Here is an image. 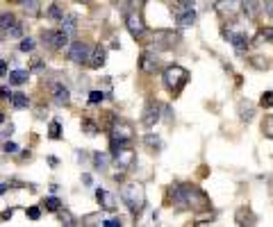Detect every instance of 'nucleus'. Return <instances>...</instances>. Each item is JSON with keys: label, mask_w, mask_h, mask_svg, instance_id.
Instances as JSON below:
<instances>
[{"label": "nucleus", "mask_w": 273, "mask_h": 227, "mask_svg": "<svg viewBox=\"0 0 273 227\" xmlns=\"http://www.w3.org/2000/svg\"><path fill=\"white\" fill-rule=\"evenodd\" d=\"M121 200L128 205L130 214H132L134 218H139L141 211H144V207H146L144 186H141L139 182H125L123 186H121Z\"/></svg>", "instance_id": "obj_1"}, {"label": "nucleus", "mask_w": 273, "mask_h": 227, "mask_svg": "<svg viewBox=\"0 0 273 227\" xmlns=\"http://www.w3.org/2000/svg\"><path fill=\"white\" fill-rule=\"evenodd\" d=\"M162 80H164V87L169 89L173 96H176V93H180L182 87L187 84L189 73H187V68H182V66L173 64V66H169V68L162 73Z\"/></svg>", "instance_id": "obj_2"}, {"label": "nucleus", "mask_w": 273, "mask_h": 227, "mask_svg": "<svg viewBox=\"0 0 273 227\" xmlns=\"http://www.w3.org/2000/svg\"><path fill=\"white\" fill-rule=\"evenodd\" d=\"M182 189V195H184V205L187 209H193V211H205L209 209V198L193 184H180Z\"/></svg>", "instance_id": "obj_3"}, {"label": "nucleus", "mask_w": 273, "mask_h": 227, "mask_svg": "<svg viewBox=\"0 0 273 227\" xmlns=\"http://www.w3.org/2000/svg\"><path fill=\"white\" fill-rule=\"evenodd\" d=\"M221 34H223V39L228 41V44L232 46V48L237 50L239 55H244L248 50V46H251V39H248L246 32H235L232 27H221Z\"/></svg>", "instance_id": "obj_4"}, {"label": "nucleus", "mask_w": 273, "mask_h": 227, "mask_svg": "<svg viewBox=\"0 0 273 227\" xmlns=\"http://www.w3.org/2000/svg\"><path fill=\"white\" fill-rule=\"evenodd\" d=\"M214 11L223 21L235 23V18L239 16V11H241V0H216Z\"/></svg>", "instance_id": "obj_5"}, {"label": "nucleus", "mask_w": 273, "mask_h": 227, "mask_svg": "<svg viewBox=\"0 0 273 227\" xmlns=\"http://www.w3.org/2000/svg\"><path fill=\"white\" fill-rule=\"evenodd\" d=\"M69 37H71V34H66L64 30H57V32H53V30H43V32H41L43 44H48L50 50L66 48V46H69Z\"/></svg>", "instance_id": "obj_6"}, {"label": "nucleus", "mask_w": 273, "mask_h": 227, "mask_svg": "<svg viewBox=\"0 0 273 227\" xmlns=\"http://www.w3.org/2000/svg\"><path fill=\"white\" fill-rule=\"evenodd\" d=\"M125 27H128V32L132 34L134 39H141L146 34V23H144V18H141V14L137 9L130 11V14H125Z\"/></svg>", "instance_id": "obj_7"}, {"label": "nucleus", "mask_w": 273, "mask_h": 227, "mask_svg": "<svg viewBox=\"0 0 273 227\" xmlns=\"http://www.w3.org/2000/svg\"><path fill=\"white\" fill-rule=\"evenodd\" d=\"M91 57V48L89 44H85V41H73L69 48V59L75 61V64H87Z\"/></svg>", "instance_id": "obj_8"}, {"label": "nucleus", "mask_w": 273, "mask_h": 227, "mask_svg": "<svg viewBox=\"0 0 273 227\" xmlns=\"http://www.w3.org/2000/svg\"><path fill=\"white\" fill-rule=\"evenodd\" d=\"M162 105L160 103H148L146 105V109H144V116H141V123H144V127H155L157 123L162 120Z\"/></svg>", "instance_id": "obj_9"}, {"label": "nucleus", "mask_w": 273, "mask_h": 227, "mask_svg": "<svg viewBox=\"0 0 273 227\" xmlns=\"http://www.w3.org/2000/svg\"><path fill=\"white\" fill-rule=\"evenodd\" d=\"M139 70L146 73V75H153L160 70V57L155 53H150V50H144L139 57Z\"/></svg>", "instance_id": "obj_10"}, {"label": "nucleus", "mask_w": 273, "mask_h": 227, "mask_svg": "<svg viewBox=\"0 0 273 227\" xmlns=\"http://www.w3.org/2000/svg\"><path fill=\"white\" fill-rule=\"evenodd\" d=\"M114 162L118 164V168H121V170H130V168L137 164V152L132 150V146L121 148V150L114 155Z\"/></svg>", "instance_id": "obj_11"}, {"label": "nucleus", "mask_w": 273, "mask_h": 227, "mask_svg": "<svg viewBox=\"0 0 273 227\" xmlns=\"http://www.w3.org/2000/svg\"><path fill=\"white\" fill-rule=\"evenodd\" d=\"M109 130H112L109 139L125 141V143H130V141H132V125H130V123H125V120H114Z\"/></svg>", "instance_id": "obj_12"}, {"label": "nucleus", "mask_w": 273, "mask_h": 227, "mask_svg": "<svg viewBox=\"0 0 273 227\" xmlns=\"http://www.w3.org/2000/svg\"><path fill=\"white\" fill-rule=\"evenodd\" d=\"M176 44H178V34L169 32V30L155 32V39H153V46H155L157 50H171Z\"/></svg>", "instance_id": "obj_13"}, {"label": "nucleus", "mask_w": 273, "mask_h": 227, "mask_svg": "<svg viewBox=\"0 0 273 227\" xmlns=\"http://www.w3.org/2000/svg\"><path fill=\"white\" fill-rule=\"evenodd\" d=\"M53 100L57 107H69L71 105V91L62 84V82H55L53 84Z\"/></svg>", "instance_id": "obj_14"}, {"label": "nucleus", "mask_w": 273, "mask_h": 227, "mask_svg": "<svg viewBox=\"0 0 273 227\" xmlns=\"http://www.w3.org/2000/svg\"><path fill=\"white\" fill-rule=\"evenodd\" d=\"M105 61H107V50H105V46H93V50H91V57H89V68H100V66H105Z\"/></svg>", "instance_id": "obj_15"}, {"label": "nucleus", "mask_w": 273, "mask_h": 227, "mask_svg": "<svg viewBox=\"0 0 273 227\" xmlns=\"http://www.w3.org/2000/svg\"><path fill=\"white\" fill-rule=\"evenodd\" d=\"M96 200H98V205H100L105 211H114V209H116V200H114V195L109 193V191H105V189H96Z\"/></svg>", "instance_id": "obj_16"}, {"label": "nucleus", "mask_w": 273, "mask_h": 227, "mask_svg": "<svg viewBox=\"0 0 273 227\" xmlns=\"http://www.w3.org/2000/svg\"><path fill=\"white\" fill-rule=\"evenodd\" d=\"M241 11L246 14V18L255 21L262 11V5H260V0H241Z\"/></svg>", "instance_id": "obj_17"}, {"label": "nucleus", "mask_w": 273, "mask_h": 227, "mask_svg": "<svg viewBox=\"0 0 273 227\" xmlns=\"http://www.w3.org/2000/svg\"><path fill=\"white\" fill-rule=\"evenodd\" d=\"M235 221H237V225H255L257 218L253 216V211L248 207H241V209H237Z\"/></svg>", "instance_id": "obj_18"}, {"label": "nucleus", "mask_w": 273, "mask_h": 227, "mask_svg": "<svg viewBox=\"0 0 273 227\" xmlns=\"http://www.w3.org/2000/svg\"><path fill=\"white\" fill-rule=\"evenodd\" d=\"M253 116H255V107H253L248 100H246V103L241 100V103H239V118L244 120V123H251Z\"/></svg>", "instance_id": "obj_19"}, {"label": "nucleus", "mask_w": 273, "mask_h": 227, "mask_svg": "<svg viewBox=\"0 0 273 227\" xmlns=\"http://www.w3.org/2000/svg\"><path fill=\"white\" fill-rule=\"evenodd\" d=\"M18 23V18L11 14V11H5V14H0V30L2 32H9L11 27Z\"/></svg>", "instance_id": "obj_20"}, {"label": "nucleus", "mask_w": 273, "mask_h": 227, "mask_svg": "<svg viewBox=\"0 0 273 227\" xmlns=\"http://www.w3.org/2000/svg\"><path fill=\"white\" fill-rule=\"evenodd\" d=\"M62 30H64L66 34H75V30H78V16H75V14H66V16L62 18Z\"/></svg>", "instance_id": "obj_21"}, {"label": "nucleus", "mask_w": 273, "mask_h": 227, "mask_svg": "<svg viewBox=\"0 0 273 227\" xmlns=\"http://www.w3.org/2000/svg\"><path fill=\"white\" fill-rule=\"evenodd\" d=\"M27 77H30L27 70H11V73H9V84L21 87V84H25V82H27Z\"/></svg>", "instance_id": "obj_22"}, {"label": "nucleus", "mask_w": 273, "mask_h": 227, "mask_svg": "<svg viewBox=\"0 0 273 227\" xmlns=\"http://www.w3.org/2000/svg\"><path fill=\"white\" fill-rule=\"evenodd\" d=\"M11 107L14 109H27L30 107V98L25 96V93H14V96H11Z\"/></svg>", "instance_id": "obj_23"}, {"label": "nucleus", "mask_w": 273, "mask_h": 227, "mask_svg": "<svg viewBox=\"0 0 273 227\" xmlns=\"http://www.w3.org/2000/svg\"><path fill=\"white\" fill-rule=\"evenodd\" d=\"M255 44H273V27H262L255 37Z\"/></svg>", "instance_id": "obj_24"}, {"label": "nucleus", "mask_w": 273, "mask_h": 227, "mask_svg": "<svg viewBox=\"0 0 273 227\" xmlns=\"http://www.w3.org/2000/svg\"><path fill=\"white\" fill-rule=\"evenodd\" d=\"M176 21H178V25H182V27H189V25H193L196 23V11H184V14H180V16H176Z\"/></svg>", "instance_id": "obj_25"}, {"label": "nucleus", "mask_w": 273, "mask_h": 227, "mask_svg": "<svg viewBox=\"0 0 273 227\" xmlns=\"http://www.w3.org/2000/svg\"><path fill=\"white\" fill-rule=\"evenodd\" d=\"M21 5H23V9H25V14L30 18H37L39 16V2H37V0H23Z\"/></svg>", "instance_id": "obj_26"}, {"label": "nucleus", "mask_w": 273, "mask_h": 227, "mask_svg": "<svg viewBox=\"0 0 273 227\" xmlns=\"http://www.w3.org/2000/svg\"><path fill=\"white\" fill-rule=\"evenodd\" d=\"M57 216H59V221H62V225H64V227H73V225H78V223H75V216L71 214L69 209H59V211H57Z\"/></svg>", "instance_id": "obj_27"}, {"label": "nucleus", "mask_w": 273, "mask_h": 227, "mask_svg": "<svg viewBox=\"0 0 273 227\" xmlns=\"http://www.w3.org/2000/svg\"><path fill=\"white\" fill-rule=\"evenodd\" d=\"M82 132H85L87 136H96L98 132H100V127H98L91 118H85V120H82Z\"/></svg>", "instance_id": "obj_28"}, {"label": "nucleus", "mask_w": 273, "mask_h": 227, "mask_svg": "<svg viewBox=\"0 0 273 227\" xmlns=\"http://www.w3.org/2000/svg\"><path fill=\"white\" fill-rule=\"evenodd\" d=\"M248 64H251L253 68H257V70H267L269 66H271V61H267V57H251Z\"/></svg>", "instance_id": "obj_29"}, {"label": "nucleus", "mask_w": 273, "mask_h": 227, "mask_svg": "<svg viewBox=\"0 0 273 227\" xmlns=\"http://www.w3.org/2000/svg\"><path fill=\"white\" fill-rule=\"evenodd\" d=\"M107 164H109V157H107V155H100V152H96V155H93V166H96L98 170L107 168Z\"/></svg>", "instance_id": "obj_30"}, {"label": "nucleus", "mask_w": 273, "mask_h": 227, "mask_svg": "<svg viewBox=\"0 0 273 227\" xmlns=\"http://www.w3.org/2000/svg\"><path fill=\"white\" fill-rule=\"evenodd\" d=\"M48 16L53 18V21L62 23V18H64V11H62V7H59V5H50L48 7Z\"/></svg>", "instance_id": "obj_31"}, {"label": "nucleus", "mask_w": 273, "mask_h": 227, "mask_svg": "<svg viewBox=\"0 0 273 227\" xmlns=\"http://www.w3.org/2000/svg\"><path fill=\"white\" fill-rule=\"evenodd\" d=\"M48 136L50 139H62V125H59V120H53V123H50V127H48Z\"/></svg>", "instance_id": "obj_32"}, {"label": "nucleus", "mask_w": 273, "mask_h": 227, "mask_svg": "<svg viewBox=\"0 0 273 227\" xmlns=\"http://www.w3.org/2000/svg\"><path fill=\"white\" fill-rule=\"evenodd\" d=\"M144 146H148V148L155 150V148H162V141H160V136L157 134H146L144 136Z\"/></svg>", "instance_id": "obj_33"}, {"label": "nucleus", "mask_w": 273, "mask_h": 227, "mask_svg": "<svg viewBox=\"0 0 273 227\" xmlns=\"http://www.w3.org/2000/svg\"><path fill=\"white\" fill-rule=\"evenodd\" d=\"M43 207H46V211H55V214H57V211L62 209V202H59L57 198H46Z\"/></svg>", "instance_id": "obj_34"}, {"label": "nucleus", "mask_w": 273, "mask_h": 227, "mask_svg": "<svg viewBox=\"0 0 273 227\" xmlns=\"http://www.w3.org/2000/svg\"><path fill=\"white\" fill-rule=\"evenodd\" d=\"M260 105L264 109H273V91H264L262 98H260Z\"/></svg>", "instance_id": "obj_35"}, {"label": "nucleus", "mask_w": 273, "mask_h": 227, "mask_svg": "<svg viewBox=\"0 0 273 227\" xmlns=\"http://www.w3.org/2000/svg\"><path fill=\"white\" fill-rule=\"evenodd\" d=\"M262 132L264 136H269V139H273V116H267L262 123Z\"/></svg>", "instance_id": "obj_36"}, {"label": "nucleus", "mask_w": 273, "mask_h": 227, "mask_svg": "<svg viewBox=\"0 0 273 227\" xmlns=\"http://www.w3.org/2000/svg\"><path fill=\"white\" fill-rule=\"evenodd\" d=\"M34 46H37V44H34L32 39L25 37V39H21V46H18V50H21V53H32Z\"/></svg>", "instance_id": "obj_37"}, {"label": "nucleus", "mask_w": 273, "mask_h": 227, "mask_svg": "<svg viewBox=\"0 0 273 227\" xmlns=\"http://www.w3.org/2000/svg\"><path fill=\"white\" fill-rule=\"evenodd\" d=\"M105 100V93L102 91H91L89 93V105H100Z\"/></svg>", "instance_id": "obj_38"}, {"label": "nucleus", "mask_w": 273, "mask_h": 227, "mask_svg": "<svg viewBox=\"0 0 273 227\" xmlns=\"http://www.w3.org/2000/svg\"><path fill=\"white\" fill-rule=\"evenodd\" d=\"M27 218L39 221V218H41V209H39V207H30V209H27Z\"/></svg>", "instance_id": "obj_39"}, {"label": "nucleus", "mask_w": 273, "mask_h": 227, "mask_svg": "<svg viewBox=\"0 0 273 227\" xmlns=\"http://www.w3.org/2000/svg\"><path fill=\"white\" fill-rule=\"evenodd\" d=\"M21 34H23V23H16V25L7 32V37H21Z\"/></svg>", "instance_id": "obj_40"}, {"label": "nucleus", "mask_w": 273, "mask_h": 227, "mask_svg": "<svg viewBox=\"0 0 273 227\" xmlns=\"http://www.w3.org/2000/svg\"><path fill=\"white\" fill-rule=\"evenodd\" d=\"M96 221H100L98 214H93V216H85L82 218V225H100V223H96Z\"/></svg>", "instance_id": "obj_41"}, {"label": "nucleus", "mask_w": 273, "mask_h": 227, "mask_svg": "<svg viewBox=\"0 0 273 227\" xmlns=\"http://www.w3.org/2000/svg\"><path fill=\"white\" fill-rule=\"evenodd\" d=\"M2 150H5L7 155H14V152L18 150V146H16V143H11V141H7L5 146H2Z\"/></svg>", "instance_id": "obj_42"}, {"label": "nucleus", "mask_w": 273, "mask_h": 227, "mask_svg": "<svg viewBox=\"0 0 273 227\" xmlns=\"http://www.w3.org/2000/svg\"><path fill=\"white\" fill-rule=\"evenodd\" d=\"M14 93L9 91V87H0V100H11Z\"/></svg>", "instance_id": "obj_43"}, {"label": "nucleus", "mask_w": 273, "mask_h": 227, "mask_svg": "<svg viewBox=\"0 0 273 227\" xmlns=\"http://www.w3.org/2000/svg\"><path fill=\"white\" fill-rule=\"evenodd\" d=\"M102 225L105 227H121L123 223H121V218H109V221H102Z\"/></svg>", "instance_id": "obj_44"}, {"label": "nucleus", "mask_w": 273, "mask_h": 227, "mask_svg": "<svg viewBox=\"0 0 273 227\" xmlns=\"http://www.w3.org/2000/svg\"><path fill=\"white\" fill-rule=\"evenodd\" d=\"M14 211H16V209H5L2 214H0V221H9V218L14 216Z\"/></svg>", "instance_id": "obj_45"}, {"label": "nucleus", "mask_w": 273, "mask_h": 227, "mask_svg": "<svg viewBox=\"0 0 273 227\" xmlns=\"http://www.w3.org/2000/svg\"><path fill=\"white\" fill-rule=\"evenodd\" d=\"M5 75H7V61L0 59V77H5Z\"/></svg>", "instance_id": "obj_46"}, {"label": "nucleus", "mask_w": 273, "mask_h": 227, "mask_svg": "<svg viewBox=\"0 0 273 227\" xmlns=\"http://www.w3.org/2000/svg\"><path fill=\"white\" fill-rule=\"evenodd\" d=\"M162 109H164V118H166V120H171V118H173V114H171V107H162Z\"/></svg>", "instance_id": "obj_47"}, {"label": "nucleus", "mask_w": 273, "mask_h": 227, "mask_svg": "<svg viewBox=\"0 0 273 227\" xmlns=\"http://www.w3.org/2000/svg\"><path fill=\"white\" fill-rule=\"evenodd\" d=\"M267 14L273 18V0H271V2H269V5H267Z\"/></svg>", "instance_id": "obj_48"}, {"label": "nucleus", "mask_w": 273, "mask_h": 227, "mask_svg": "<svg viewBox=\"0 0 273 227\" xmlns=\"http://www.w3.org/2000/svg\"><path fill=\"white\" fill-rule=\"evenodd\" d=\"M43 66V61H39V59H32V68H41Z\"/></svg>", "instance_id": "obj_49"}, {"label": "nucleus", "mask_w": 273, "mask_h": 227, "mask_svg": "<svg viewBox=\"0 0 273 227\" xmlns=\"http://www.w3.org/2000/svg\"><path fill=\"white\" fill-rule=\"evenodd\" d=\"M7 186H9V184H0V195H2V193L7 191Z\"/></svg>", "instance_id": "obj_50"}, {"label": "nucleus", "mask_w": 273, "mask_h": 227, "mask_svg": "<svg viewBox=\"0 0 273 227\" xmlns=\"http://www.w3.org/2000/svg\"><path fill=\"white\" fill-rule=\"evenodd\" d=\"M7 2H11V5H21L23 0H7Z\"/></svg>", "instance_id": "obj_51"}, {"label": "nucleus", "mask_w": 273, "mask_h": 227, "mask_svg": "<svg viewBox=\"0 0 273 227\" xmlns=\"http://www.w3.org/2000/svg\"><path fill=\"white\" fill-rule=\"evenodd\" d=\"M2 123H5V114L0 112V125H2Z\"/></svg>", "instance_id": "obj_52"}, {"label": "nucleus", "mask_w": 273, "mask_h": 227, "mask_svg": "<svg viewBox=\"0 0 273 227\" xmlns=\"http://www.w3.org/2000/svg\"><path fill=\"white\" fill-rule=\"evenodd\" d=\"M78 2H89V0H78Z\"/></svg>", "instance_id": "obj_53"}]
</instances>
